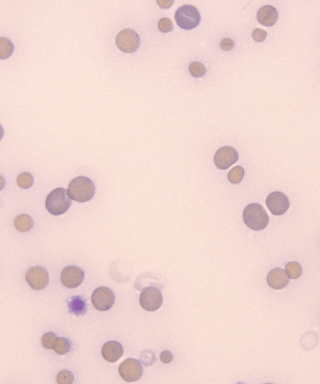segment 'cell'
<instances>
[{"label": "cell", "mask_w": 320, "mask_h": 384, "mask_svg": "<svg viewBox=\"0 0 320 384\" xmlns=\"http://www.w3.org/2000/svg\"><path fill=\"white\" fill-rule=\"evenodd\" d=\"M257 18L262 25L270 27L277 23L279 18V13L274 6L264 5L258 11Z\"/></svg>", "instance_id": "15"}, {"label": "cell", "mask_w": 320, "mask_h": 384, "mask_svg": "<svg viewBox=\"0 0 320 384\" xmlns=\"http://www.w3.org/2000/svg\"><path fill=\"white\" fill-rule=\"evenodd\" d=\"M158 28L160 32H163V33H168V32L171 31L173 29L172 21L168 18H160L158 22Z\"/></svg>", "instance_id": "26"}, {"label": "cell", "mask_w": 320, "mask_h": 384, "mask_svg": "<svg viewBox=\"0 0 320 384\" xmlns=\"http://www.w3.org/2000/svg\"><path fill=\"white\" fill-rule=\"evenodd\" d=\"M175 19L179 27L186 30L196 28L201 21L198 9L190 4L180 7L175 13Z\"/></svg>", "instance_id": "4"}, {"label": "cell", "mask_w": 320, "mask_h": 384, "mask_svg": "<svg viewBox=\"0 0 320 384\" xmlns=\"http://www.w3.org/2000/svg\"><path fill=\"white\" fill-rule=\"evenodd\" d=\"M173 2L172 0H159V1H158V3L159 4V6H160V8H170V6L172 5Z\"/></svg>", "instance_id": "30"}, {"label": "cell", "mask_w": 320, "mask_h": 384, "mask_svg": "<svg viewBox=\"0 0 320 384\" xmlns=\"http://www.w3.org/2000/svg\"><path fill=\"white\" fill-rule=\"evenodd\" d=\"M3 134H4V130H3V127L0 125V140L3 139Z\"/></svg>", "instance_id": "32"}, {"label": "cell", "mask_w": 320, "mask_h": 384, "mask_svg": "<svg viewBox=\"0 0 320 384\" xmlns=\"http://www.w3.org/2000/svg\"><path fill=\"white\" fill-rule=\"evenodd\" d=\"M5 186V180L2 175H0V191H2Z\"/></svg>", "instance_id": "31"}, {"label": "cell", "mask_w": 320, "mask_h": 384, "mask_svg": "<svg viewBox=\"0 0 320 384\" xmlns=\"http://www.w3.org/2000/svg\"><path fill=\"white\" fill-rule=\"evenodd\" d=\"M267 281L272 288L281 290L289 285V276H287L285 270L274 268L269 271V275L267 276Z\"/></svg>", "instance_id": "14"}, {"label": "cell", "mask_w": 320, "mask_h": 384, "mask_svg": "<svg viewBox=\"0 0 320 384\" xmlns=\"http://www.w3.org/2000/svg\"><path fill=\"white\" fill-rule=\"evenodd\" d=\"M72 201L68 191L65 188H56L47 196L45 207L47 211L54 216L65 214L70 209Z\"/></svg>", "instance_id": "3"}, {"label": "cell", "mask_w": 320, "mask_h": 384, "mask_svg": "<svg viewBox=\"0 0 320 384\" xmlns=\"http://www.w3.org/2000/svg\"><path fill=\"white\" fill-rule=\"evenodd\" d=\"M17 184L22 189L30 188L34 184V177L28 172H23L19 174L17 178Z\"/></svg>", "instance_id": "21"}, {"label": "cell", "mask_w": 320, "mask_h": 384, "mask_svg": "<svg viewBox=\"0 0 320 384\" xmlns=\"http://www.w3.org/2000/svg\"><path fill=\"white\" fill-rule=\"evenodd\" d=\"M124 349L121 343L116 341H110L103 346L102 348V356L104 359L110 363H116L123 356Z\"/></svg>", "instance_id": "13"}, {"label": "cell", "mask_w": 320, "mask_h": 384, "mask_svg": "<svg viewBox=\"0 0 320 384\" xmlns=\"http://www.w3.org/2000/svg\"><path fill=\"white\" fill-rule=\"evenodd\" d=\"M267 36H268V33L261 28H256L252 34V37L256 42L264 41L266 39Z\"/></svg>", "instance_id": "27"}, {"label": "cell", "mask_w": 320, "mask_h": 384, "mask_svg": "<svg viewBox=\"0 0 320 384\" xmlns=\"http://www.w3.org/2000/svg\"><path fill=\"white\" fill-rule=\"evenodd\" d=\"M220 46L225 51H230L232 50L234 46H235V43L232 40V39H228V38H225L222 39L221 43H220Z\"/></svg>", "instance_id": "28"}, {"label": "cell", "mask_w": 320, "mask_h": 384, "mask_svg": "<svg viewBox=\"0 0 320 384\" xmlns=\"http://www.w3.org/2000/svg\"><path fill=\"white\" fill-rule=\"evenodd\" d=\"M116 44L122 52L134 53L139 49L141 38L132 28H125L116 35Z\"/></svg>", "instance_id": "5"}, {"label": "cell", "mask_w": 320, "mask_h": 384, "mask_svg": "<svg viewBox=\"0 0 320 384\" xmlns=\"http://www.w3.org/2000/svg\"><path fill=\"white\" fill-rule=\"evenodd\" d=\"M58 337L54 333H47L42 337V346L46 349H54Z\"/></svg>", "instance_id": "24"}, {"label": "cell", "mask_w": 320, "mask_h": 384, "mask_svg": "<svg viewBox=\"0 0 320 384\" xmlns=\"http://www.w3.org/2000/svg\"><path fill=\"white\" fill-rule=\"evenodd\" d=\"M71 348V343L67 338H58L56 343L54 347V350L59 355H65L69 353Z\"/></svg>", "instance_id": "20"}, {"label": "cell", "mask_w": 320, "mask_h": 384, "mask_svg": "<svg viewBox=\"0 0 320 384\" xmlns=\"http://www.w3.org/2000/svg\"><path fill=\"white\" fill-rule=\"evenodd\" d=\"M85 277V272L82 269L76 265H69L66 266L62 272L60 280L63 285L67 288H76L82 283Z\"/></svg>", "instance_id": "12"}, {"label": "cell", "mask_w": 320, "mask_h": 384, "mask_svg": "<svg viewBox=\"0 0 320 384\" xmlns=\"http://www.w3.org/2000/svg\"><path fill=\"white\" fill-rule=\"evenodd\" d=\"M13 42L4 37L0 38V60H6L9 58L13 54Z\"/></svg>", "instance_id": "18"}, {"label": "cell", "mask_w": 320, "mask_h": 384, "mask_svg": "<svg viewBox=\"0 0 320 384\" xmlns=\"http://www.w3.org/2000/svg\"><path fill=\"white\" fill-rule=\"evenodd\" d=\"M238 160V153L233 147H222L214 155L215 165L221 170H227Z\"/></svg>", "instance_id": "11"}, {"label": "cell", "mask_w": 320, "mask_h": 384, "mask_svg": "<svg viewBox=\"0 0 320 384\" xmlns=\"http://www.w3.org/2000/svg\"><path fill=\"white\" fill-rule=\"evenodd\" d=\"M266 205L272 214L281 216L289 210L290 204L285 194L280 191H274L267 197Z\"/></svg>", "instance_id": "10"}, {"label": "cell", "mask_w": 320, "mask_h": 384, "mask_svg": "<svg viewBox=\"0 0 320 384\" xmlns=\"http://www.w3.org/2000/svg\"><path fill=\"white\" fill-rule=\"evenodd\" d=\"M160 361L162 362L163 364H170L173 359L172 353L169 351H164L160 353Z\"/></svg>", "instance_id": "29"}, {"label": "cell", "mask_w": 320, "mask_h": 384, "mask_svg": "<svg viewBox=\"0 0 320 384\" xmlns=\"http://www.w3.org/2000/svg\"><path fill=\"white\" fill-rule=\"evenodd\" d=\"M119 374L126 382L132 383L137 381L143 374L142 364L137 359H127L120 365Z\"/></svg>", "instance_id": "9"}, {"label": "cell", "mask_w": 320, "mask_h": 384, "mask_svg": "<svg viewBox=\"0 0 320 384\" xmlns=\"http://www.w3.org/2000/svg\"><path fill=\"white\" fill-rule=\"evenodd\" d=\"M95 193V184L86 176H78L73 179L68 186V194L71 200L80 203L87 202L91 200Z\"/></svg>", "instance_id": "1"}, {"label": "cell", "mask_w": 320, "mask_h": 384, "mask_svg": "<svg viewBox=\"0 0 320 384\" xmlns=\"http://www.w3.org/2000/svg\"><path fill=\"white\" fill-rule=\"evenodd\" d=\"M68 307L70 313H73L75 316H82L87 311L86 300L81 296L72 297L68 302Z\"/></svg>", "instance_id": "16"}, {"label": "cell", "mask_w": 320, "mask_h": 384, "mask_svg": "<svg viewBox=\"0 0 320 384\" xmlns=\"http://www.w3.org/2000/svg\"><path fill=\"white\" fill-rule=\"evenodd\" d=\"M33 226H34L33 219L31 217H29L27 214L19 215L14 220V227L18 232H28L32 229Z\"/></svg>", "instance_id": "17"}, {"label": "cell", "mask_w": 320, "mask_h": 384, "mask_svg": "<svg viewBox=\"0 0 320 384\" xmlns=\"http://www.w3.org/2000/svg\"><path fill=\"white\" fill-rule=\"evenodd\" d=\"M74 375L68 370H63L57 375V383L60 384H70L74 382Z\"/></svg>", "instance_id": "25"}, {"label": "cell", "mask_w": 320, "mask_h": 384, "mask_svg": "<svg viewBox=\"0 0 320 384\" xmlns=\"http://www.w3.org/2000/svg\"><path fill=\"white\" fill-rule=\"evenodd\" d=\"M139 300L140 304L143 309L148 312H155L162 305V294L160 289L150 286L142 291Z\"/></svg>", "instance_id": "6"}, {"label": "cell", "mask_w": 320, "mask_h": 384, "mask_svg": "<svg viewBox=\"0 0 320 384\" xmlns=\"http://www.w3.org/2000/svg\"><path fill=\"white\" fill-rule=\"evenodd\" d=\"M25 280L34 290H42L49 284V273L43 266H33L25 274Z\"/></svg>", "instance_id": "8"}, {"label": "cell", "mask_w": 320, "mask_h": 384, "mask_svg": "<svg viewBox=\"0 0 320 384\" xmlns=\"http://www.w3.org/2000/svg\"><path fill=\"white\" fill-rule=\"evenodd\" d=\"M244 175H245V171L243 170V168L241 166H236L232 168L228 173V180L232 184L240 183L241 181H243Z\"/></svg>", "instance_id": "22"}, {"label": "cell", "mask_w": 320, "mask_h": 384, "mask_svg": "<svg viewBox=\"0 0 320 384\" xmlns=\"http://www.w3.org/2000/svg\"><path fill=\"white\" fill-rule=\"evenodd\" d=\"M91 302L96 309L101 312H106L113 306L115 295L111 289L101 286L94 291L91 296Z\"/></svg>", "instance_id": "7"}, {"label": "cell", "mask_w": 320, "mask_h": 384, "mask_svg": "<svg viewBox=\"0 0 320 384\" xmlns=\"http://www.w3.org/2000/svg\"><path fill=\"white\" fill-rule=\"evenodd\" d=\"M302 266L296 261L289 262L285 265V272L290 279H298L302 275Z\"/></svg>", "instance_id": "19"}, {"label": "cell", "mask_w": 320, "mask_h": 384, "mask_svg": "<svg viewBox=\"0 0 320 384\" xmlns=\"http://www.w3.org/2000/svg\"><path fill=\"white\" fill-rule=\"evenodd\" d=\"M189 71L194 77H201V76L205 75L207 72L204 65L202 63L198 62V61L191 63L189 66Z\"/></svg>", "instance_id": "23"}, {"label": "cell", "mask_w": 320, "mask_h": 384, "mask_svg": "<svg viewBox=\"0 0 320 384\" xmlns=\"http://www.w3.org/2000/svg\"><path fill=\"white\" fill-rule=\"evenodd\" d=\"M243 221L253 231H261L268 227L269 217L264 206L258 203H253L246 206L243 211Z\"/></svg>", "instance_id": "2"}]
</instances>
